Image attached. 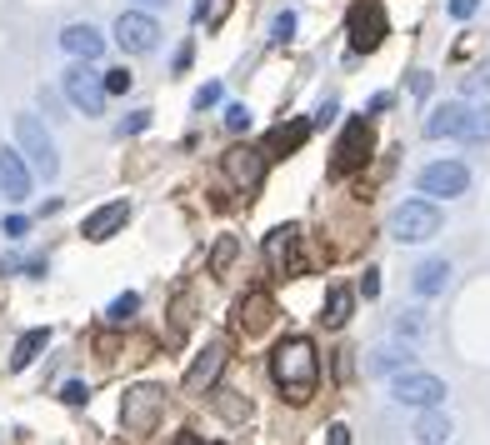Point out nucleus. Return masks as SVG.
Listing matches in <instances>:
<instances>
[{"instance_id":"nucleus-39","label":"nucleus","mask_w":490,"mask_h":445,"mask_svg":"<svg viewBox=\"0 0 490 445\" xmlns=\"http://www.w3.org/2000/svg\"><path fill=\"white\" fill-rule=\"evenodd\" d=\"M476 5H480V0H450V15H456V21H470Z\"/></svg>"},{"instance_id":"nucleus-15","label":"nucleus","mask_w":490,"mask_h":445,"mask_svg":"<svg viewBox=\"0 0 490 445\" xmlns=\"http://www.w3.org/2000/svg\"><path fill=\"white\" fill-rule=\"evenodd\" d=\"M466 120H470V106L466 100H446V106H436L430 110V116H425V135H430V141H460V135H466Z\"/></svg>"},{"instance_id":"nucleus-19","label":"nucleus","mask_w":490,"mask_h":445,"mask_svg":"<svg viewBox=\"0 0 490 445\" xmlns=\"http://www.w3.org/2000/svg\"><path fill=\"white\" fill-rule=\"evenodd\" d=\"M60 45H66L76 60H100V51H106V35H100L96 25H66V31H60Z\"/></svg>"},{"instance_id":"nucleus-20","label":"nucleus","mask_w":490,"mask_h":445,"mask_svg":"<svg viewBox=\"0 0 490 445\" xmlns=\"http://www.w3.org/2000/svg\"><path fill=\"white\" fill-rule=\"evenodd\" d=\"M411 366H415V350L411 346H381L371 360H365L371 375H401V370H411Z\"/></svg>"},{"instance_id":"nucleus-12","label":"nucleus","mask_w":490,"mask_h":445,"mask_svg":"<svg viewBox=\"0 0 490 445\" xmlns=\"http://www.w3.org/2000/svg\"><path fill=\"white\" fill-rule=\"evenodd\" d=\"M31 161L21 155V145H0V190L5 200H25L31 196Z\"/></svg>"},{"instance_id":"nucleus-44","label":"nucleus","mask_w":490,"mask_h":445,"mask_svg":"<svg viewBox=\"0 0 490 445\" xmlns=\"http://www.w3.org/2000/svg\"><path fill=\"white\" fill-rule=\"evenodd\" d=\"M175 445H200V435H190V431H186V435H175Z\"/></svg>"},{"instance_id":"nucleus-3","label":"nucleus","mask_w":490,"mask_h":445,"mask_svg":"<svg viewBox=\"0 0 490 445\" xmlns=\"http://www.w3.org/2000/svg\"><path fill=\"white\" fill-rule=\"evenodd\" d=\"M15 145H21V155L31 161L35 175L55 181V171H60V161H55V141H51V131H45L35 116H15Z\"/></svg>"},{"instance_id":"nucleus-14","label":"nucleus","mask_w":490,"mask_h":445,"mask_svg":"<svg viewBox=\"0 0 490 445\" xmlns=\"http://www.w3.org/2000/svg\"><path fill=\"white\" fill-rule=\"evenodd\" d=\"M295 246H300V230H295V226H281V230L265 236V265H271V275H295V271H300Z\"/></svg>"},{"instance_id":"nucleus-10","label":"nucleus","mask_w":490,"mask_h":445,"mask_svg":"<svg viewBox=\"0 0 490 445\" xmlns=\"http://www.w3.org/2000/svg\"><path fill=\"white\" fill-rule=\"evenodd\" d=\"M116 41H120V51L125 55H151L155 45H161V25H155L145 11H120Z\"/></svg>"},{"instance_id":"nucleus-4","label":"nucleus","mask_w":490,"mask_h":445,"mask_svg":"<svg viewBox=\"0 0 490 445\" xmlns=\"http://www.w3.org/2000/svg\"><path fill=\"white\" fill-rule=\"evenodd\" d=\"M161 415H165L161 385H135V391H125V401H120V425L131 435H151L155 425H161Z\"/></svg>"},{"instance_id":"nucleus-22","label":"nucleus","mask_w":490,"mask_h":445,"mask_svg":"<svg viewBox=\"0 0 490 445\" xmlns=\"http://www.w3.org/2000/svg\"><path fill=\"white\" fill-rule=\"evenodd\" d=\"M446 281H450V265H446V261H425L421 271L411 275L415 295H425V301H430V295H440V291H446Z\"/></svg>"},{"instance_id":"nucleus-2","label":"nucleus","mask_w":490,"mask_h":445,"mask_svg":"<svg viewBox=\"0 0 490 445\" xmlns=\"http://www.w3.org/2000/svg\"><path fill=\"white\" fill-rule=\"evenodd\" d=\"M391 236L401 240V246L436 240L440 236V206H436V200H405V206L391 216Z\"/></svg>"},{"instance_id":"nucleus-6","label":"nucleus","mask_w":490,"mask_h":445,"mask_svg":"<svg viewBox=\"0 0 490 445\" xmlns=\"http://www.w3.org/2000/svg\"><path fill=\"white\" fill-rule=\"evenodd\" d=\"M371 145H375V135H371V120H350L346 125V135H340V145H336V155H330V175H356L360 165L371 161Z\"/></svg>"},{"instance_id":"nucleus-28","label":"nucleus","mask_w":490,"mask_h":445,"mask_svg":"<svg viewBox=\"0 0 490 445\" xmlns=\"http://www.w3.org/2000/svg\"><path fill=\"white\" fill-rule=\"evenodd\" d=\"M236 250H240V240H236V236H220V240H216V250H210V275H226V265L236 261Z\"/></svg>"},{"instance_id":"nucleus-24","label":"nucleus","mask_w":490,"mask_h":445,"mask_svg":"<svg viewBox=\"0 0 490 445\" xmlns=\"http://www.w3.org/2000/svg\"><path fill=\"white\" fill-rule=\"evenodd\" d=\"M350 311H356V291H346V285H340V291H330V301H326V315H320V320H326L330 330H340L350 320Z\"/></svg>"},{"instance_id":"nucleus-16","label":"nucleus","mask_w":490,"mask_h":445,"mask_svg":"<svg viewBox=\"0 0 490 445\" xmlns=\"http://www.w3.org/2000/svg\"><path fill=\"white\" fill-rule=\"evenodd\" d=\"M271 320H275V301L265 291H251L245 301L236 305V326H240V336H261V330H271Z\"/></svg>"},{"instance_id":"nucleus-43","label":"nucleus","mask_w":490,"mask_h":445,"mask_svg":"<svg viewBox=\"0 0 490 445\" xmlns=\"http://www.w3.org/2000/svg\"><path fill=\"white\" fill-rule=\"evenodd\" d=\"M326 435H330V440H326V445H350V431H346V425H330V431H326Z\"/></svg>"},{"instance_id":"nucleus-41","label":"nucleus","mask_w":490,"mask_h":445,"mask_svg":"<svg viewBox=\"0 0 490 445\" xmlns=\"http://www.w3.org/2000/svg\"><path fill=\"white\" fill-rule=\"evenodd\" d=\"M25 230H31V220H25V216H11V220H5V236H11V240H21Z\"/></svg>"},{"instance_id":"nucleus-33","label":"nucleus","mask_w":490,"mask_h":445,"mask_svg":"<svg viewBox=\"0 0 490 445\" xmlns=\"http://www.w3.org/2000/svg\"><path fill=\"white\" fill-rule=\"evenodd\" d=\"M395 330H401V336H421V330H425V315L421 311H405L401 320H395Z\"/></svg>"},{"instance_id":"nucleus-32","label":"nucleus","mask_w":490,"mask_h":445,"mask_svg":"<svg viewBox=\"0 0 490 445\" xmlns=\"http://www.w3.org/2000/svg\"><path fill=\"white\" fill-rule=\"evenodd\" d=\"M226 131H251V110H245V106H226Z\"/></svg>"},{"instance_id":"nucleus-34","label":"nucleus","mask_w":490,"mask_h":445,"mask_svg":"<svg viewBox=\"0 0 490 445\" xmlns=\"http://www.w3.org/2000/svg\"><path fill=\"white\" fill-rule=\"evenodd\" d=\"M131 90V76L125 70H106V96H125Z\"/></svg>"},{"instance_id":"nucleus-7","label":"nucleus","mask_w":490,"mask_h":445,"mask_svg":"<svg viewBox=\"0 0 490 445\" xmlns=\"http://www.w3.org/2000/svg\"><path fill=\"white\" fill-rule=\"evenodd\" d=\"M66 100L86 116H100L106 110V70H90V60H76L66 70Z\"/></svg>"},{"instance_id":"nucleus-11","label":"nucleus","mask_w":490,"mask_h":445,"mask_svg":"<svg viewBox=\"0 0 490 445\" xmlns=\"http://www.w3.org/2000/svg\"><path fill=\"white\" fill-rule=\"evenodd\" d=\"M220 165H226V175H230L236 190H261V181H265V151H255V145H230V151L220 155Z\"/></svg>"},{"instance_id":"nucleus-29","label":"nucleus","mask_w":490,"mask_h":445,"mask_svg":"<svg viewBox=\"0 0 490 445\" xmlns=\"http://www.w3.org/2000/svg\"><path fill=\"white\" fill-rule=\"evenodd\" d=\"M226 11H230V0H210V5L200 0V5H196V21L200 25H220V21H226Z\"/></svg>"},{"instance_id":"nucleus-23","label":"nucleus","mask_w":490,"mask_h":445,"mask_svg":"<svg viewBox=\"0 0 490 445\" xmlns=\"http://www.w3.org/2000/svg\"><path fill=\"white\" fill-rule=\"evenodd\" d=\"M45 340H51V330H25V336L21 340H15V356H11V370H25V366H31V360L35 356H41V350H45Z\"/></svg>"},{"instance_id":"nucleus-45","label":"nucleus","mask_w":490,"mask_h":445,"mask_svg":"<svg viewBox=\"0 0 490 445\" xmlns=\"http://www.w3.org/2000/svg\"><path fill=\"white\" fill-rule=\"evenodd\" d=\"M141 5H161V0H141Z\"/></svg>"},{"instance_id":"nucleus-26","label":"nucleus","mask_w":490,"mask_h":445,"mask_svg":"<svg viewBox=\"0 0 490 445\" xmlns=\"http://www.w3.org/2000/svg\"><path fill=\"white\" fill-rule=\"evenodd\" d=\"M460 141H470V145L490 141V106H470V120H466V135H460Z\"/></svg>"},{"instance_id":"nucleus-46","label":"nucleus","mask_w":490,"mask_h":445,"mask_svg":"<svg viewBox=\"0 0 490 445\" xmlns=\"http://www.w3.org/2000/svg\"><path fill=\"white\" fill-rule=\"evenodd\" d=\"M485 66H490V60H485Z\"/></svg>"},{"instance_id":"nucleus-36","label":"nucleus","mask_w":490,"mask_h":445,"mask_svg":"<svg viewBox=\"0 0 490 445\" xmlns=\"http://www.w3.org/2000/svg\"><path fill=\"white\" fill-rule=\"evenodd\" d=\"M210 106H220V86H216V80L196 90V110H210Z\"/></svg>"},{"instance_id":"nucleus-35","label":"nucleus","mask_w":490,"mask_h":445,"mask_svg":"<svg viewBox=\"0 0 490 445\" xmlns=\"http://www.w3.org/2000/svg\"><path fill=\"white\" fill-rule=\"evenodd\" d=\"M60 401H66V405H86V401H90V391L80 385V380H66V391H60Z\"/></svg>"},{"instance_id":"nucleus-25","label":"nucleus","mask_w":490,"mask_h":445,"mask_svg":"<svg viewBox=\"0 0 490 445\" xmlns=\"http://www.w3.org/2000/svg\"><path fill=\"white\" fill-rule=\"evenodd\" d=\"M210 405H216L226 421H245V415H251V401L240 391H210Z\"/></svg>"},{"instance_id":"nucleus-37","label":"nucleus","mask_w":490,"mask_h":445,"mask_svg":"<svg viewBox=\"0 0 490 445\" xmlns=\"http://www.w3.org/2000/svg\"><path fill=\"white\" fill-rule=\"evenodd\" d=\"M411 90H415V96H430V90H436V80H430V70H415V76H411Z\"/></svg>"},{"instance_id":"nucleus-18","label":"nucleus","mask_w":490,"mask_h":445,"mask_svg":"<svg viewBox=\"0 0 490 445\" xmlns=\"http://www.w3.org/2000/svg\"><path fill=\"white\" fill-rule=\"evenodd\" d=\"M316 131V125H310V120H291V125H275L271 135H265V161H275V155H291V151H300L305 145V135Z\"/></svg>"},{"instance_id":"nucleus-1","label":"nucleus","mask_w":490,"mask_h":445,"mask_svg":"<svg viewBox=\"0 0 490 445\" xmlns=\"http://www.w3.org/2000/svg\"><path fill=\"white\" fill-rule=\"evenodd\" d=\"M271 375L275 385H281L291 401H310V391H316V380H320V360H316V346L305 336H291L275 346L271 356Z\"/></svg>"},{"instance_id":"nucleus-38","label":"nucleus","mask_w":490,"mask_h":445,"mask_svg":"<svg viewBox=\"0 0 490 445\" xmlns=\"http://www.w3.org/2000/svg\"><path fill=\"white\" fill-rule=\"evenodd\" d=\"M291 35H295V15L281 11V15H275V41H291Z\"/></svg>"},{"instance_id":"nucleus-40","label":"nucleus","mask_w":490,"mask_h":445,"mask_svg":"<svg viewBox=\"0 0 490 445\" xmlns=\"http://www.w3.org/2000/svg\"><path fill=\"white\" fill-rule=\"evenodd\" d=\"M360 291H365V301H375V295H381V271H365V281H360Z\"/></svg>"},{"instance_id":"nucleus-42","label":"nucleus","mask_w":490,"mask_h":445,"mask_svg":"<svg viewBox=\"0 0 490 445\" xmlns=\"http://www.w3.org/2000/svg\"><path fill=\"white\" fill-rule=\"evenodd\" d=\"M336 110H340L336 100H326V106L316 110V120H310V125H330V120H336Z\"/></svg>"},{"instance_id":"nucleus-9","label":"nucleus","mask_w":490,"mask_h":445,"mask_svg":"<svg viewBox=\"0 0 490 445\" xmlns=\"http://www.w3.org/2000/svg\"><path fill=\"white\" fill-rule=\"evenodd\" d=\"M415 185H421V196H430V200H450V196H466L470 171L460 161H436V165H425Z\"/></svg>"},{"instance_id":"nucleus-5","label":"nucleus","mask_w":490,"mask_h":445,"mask_svg":"<svg viewBox=\"0 0 490 445\" xmlns=\"http://www.w3.org/2000/svg\"><path fill=\"white\" fill-rule=\"evenodd\" d=\"M385 31H391V25H385V5H381V0H356V5H350L346 35H350V45H356V51H365V55L381 51Z\"/></svg>"},{"instance_id":"nucleus-27","label":"nucleus","mask_w":490,"mask_h":445,"mask_svg":"<svg viewBox=\"0 0 490 445\" xmlns=\"http://www.w3.org/2000/svg\"><path fill=\"white\" fill-rule=\"evenodd\" d=\"M135 311H141V295H135V291H125V295H116V301H110L106 320H110V326H125V320H131Z\"/></svg>"},{"instance_id":"nucleus-31","label":"nucleus","mask_w":490,"mask_h":445,"mask_svg":"<svg viewBox=\"0 0 490 445\" xmlns=\"http://www.w3.org/2000/svg\"><path fill=\"white\" fill-rule=\"evenodd\" d=\"M460 86H466V96H485L490 90V66H480V70H470L466 80H460Z\"/></svg>"},{"instance_id":"nucleus-13","label":"nucleus","mask_w":490,"mask_h":445,"mask_svg":"<svg viewBox=\"0 0 490 445\" xmlns=\"http://www.w3.org/2000/svg\"><path fill=\"white\" fill-rule=\"evenodd\" d=\"M220 370H226V346H220V340H210V346L196 356V366L186 370V380H180V391H186V395L210 391V385L220 380Z\"/></svg>"},{"instance_id":"nucleus-8","label":"nucleus","mask_w":490,"mask_h":445,"mask_svg":"<svg viewBox=\"0 0 490 445\" xmlns=\"http://www.w3.org/2000/svg\"><path fill=\"white\" fill-rule=\"evenodd\" d=\"M391 395L401 405H415V411H425V405H440L446 401V380L440 375H425V370H401V375H391Z\"/></svg>"},{"instance_id":"nucleus-17","label":"nucleus","mask_w":490,"mask_h":445,"mask_svg":"<svg viewBox=\"0 0 490 445\" xmlns=\"http://www.w3.org/2000/svg\"><path fill=\"white\" fill-rule=\"evenodd\" d=\"M125 216H131V206H125V200H110V206L90 210L86 226H80V236H86V240H110L120 226H125Z\"/></svg>"},{"instance_id":"nucleus-30","label":"nucleus","mask_w":490,"mask_h":445,"mask_svg":"<svg viewBox=\"0 0 490 445\" xmlns=\"http://www.w3.org/2000/svg\"><path fill=\"white\" fill-rule=\"evenodd\" d=\"M141 131H151V110H131L120 120V135H141Z\"/></svg>"},{"instance_id":"nucleus-21","label":"nucleus","mask_w":490,"mask_h":445,"mask_svg":"<svg viewBox=\"0 0 490 445\" xmlns=\"http://www.w3.org/2000/svg\"><path fill=\"white\" fill-rule=\"evenodd\" d=\"M415 440H425V445H446L450 440V421L440 415V405H425L421 411V421H415Z\"/></svg>"}]
</instances>
